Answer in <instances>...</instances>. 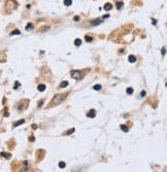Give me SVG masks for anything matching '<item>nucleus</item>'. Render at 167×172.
<instances>
[{"mask_svg":"<svg viewBox=\"0 0 167 172\" xmlns=\"http://www.w3.org/2000/svg\"><path fill=\"white\" fill-rule=\"evenodd\" d=\"M65 99V95H62V94H58V95L55 96L53 99H52L51 103H50V107L54 105H59L63 102V100Z\"/></svg>","mask_w":167,"mask_h":172,"instance_id":"obj_1","label":"nucleus"},{"mask_svg":"<svg viewBox=\"0 0 167 172\" xmlns=\"http://www.w3.org/2000/svg\"><path fill=\"white\" fill-rule=\"evenodd\" d=\"M70 75L74 80H82V77H84V73L82 71H80V70H72Z\"/></svg>","mask_w":167,"mask_h":172,"instance_id":"obj_2","label":"nucleus"},{"mask_svg":"<svg viewBox=\"0 0 167 172\" xmlns=\"http://www.w3.org/2000/svg\"><path fill=\"white\" fill-rule=\"evenodd\" d=\"M87 116H89V118H94L96 116V111L94 110V109H91V110L87 113Z\"/></svg>","mask_w":167,"mask_h":172,"instance_id":"obj_3","label":"nucleus"},{"mask_svg":"<svg viewBox=\"0 0 167 172\" xmlns=\"http://www.w3.org/2000/svg\"><path fill=\"white\" fill-rule=\"evenodd\" d=\"M128 61L129 63H135L136 62V57L134 56V55H130L128 58Z\"/></svg>","mask_w":167,"mask_h":172,"instance_id":"obj_4","label":"nucleus"},{"mask_svg":"<svg viewBox=\"0 0 167 172\" xmlns=\"http://www.w3.org/2000/svg\"><path fill=\"white\" fill-rule=\"evenodd\" d=\"M103 8H104V10H106V11H109V10L113 8V5H111V3H105L104 6H103Z\"/></svg>","mask_w":167,"mask_h":172,"instance_id":"obj_5","label":"nucleus"},{"mask_svg":"<svg viewBox=\"0 0 167 172\" xmlns=\"http://www.w3.org/2000/svg\"><path fill=\"white\" fill-rule=\"evenodd\" d=\"M101 23H102V21H101L100 19H97V20H94V21H92V22H91L92 26H97V25H99V24H101Z\"/></svg>","mask_w":167,"mask_h":172,"instance_id":"obj_6","label":"nucleus"},{"mask_svg":"<svg viewBox=\"0 0 167 172\" xmlns=\"http://www.w3.org/2000/svg\"><path fill=\"white\" fill-rule=\"evenodd\" d=\"M46 86L44 85H42V84H41V85H38V87H37V89H38V91L39 92H44V90H46Z\"/></svg>","mask_w":167,"mask_h":172,"instance_id":"obj_7","label":"nucleus"},{"mask_svg":"<svg viewBox=\"0 0 167 172\" xmlns=\"http://www.w3.org/2000/svg\"><path fill=\"white\" fill-rule=\"evenodd\" d=\"M80 44H82V40H80V38H76L74 40V46H80Z\"/></svg>","mask_w":167,"mask_h":172,"instance_id":"obj_8","label":"nucleus"},{"mask_svg":"<svg viewBox=\"0 0 167 172\" xmlns=\"http://www.w3.org/2000/svg\"><path fill=\"white\" fill-rule=\"evenodd\" d=\"M121 129H122V131H124V132H128L129 131V128L128 127L126 126V125H121Z\"/></svg>","mask_w":167,"mask_h":172,"instance_id":"obj_9","label":"nucleus"},{"mask_svg":"<svg viewBox=\"0 0 167 172\" xmlns=\"http://www.w3.org/2000/svg\"><path fill=\"white\" fill-rule=\"evenodd\" d=\"M68 86V82H61V85H60V89H63V88H66Z\"/></svg>","mask_w":167,"mask_h":172,"instance_id":"obj_10","label":"nucleus"},{"mask_svg":"<svg viewBox=\"0 0 167 172\" xmlns=\"http://www.w3.org/2000/svg\"><path fill=\"white\" fill-rule=\"evenodd\" d=\"M24 123H25V121H24V120H21V121H19V122H17V123H15L13 127H18V126H20V125H22V124H24Z\"/></svg>","mask_w":167,"mask_h":172,"instance_id":"obj_11","label":"nucleus"},{"mask_svg":"<svg viewBox=\"0 0 167 172\" xmlns=\"http://www.w3.org/2000/svg\"><path fill=\"white\" fill-rule=\"evenodd\" d=\"M64 4L66 6H70V5H72V0H64Z\"/></svg>","mask_w":167,"mask_h":172,"instance_id":"obj_12","label":"nucleus"},{"mask_svg":"<svg viewBox=\"0 0 167 172\" xmlns=\"http://www.w3.org/2000/svg\"><path fill=\"white\" fill-rule=\"evenodd\" d=\"M101 85H95L94 87H93V90H95V91H100L101 90Z\"/></svg>","mask_w":167,"mask_h":172,"instance_id":"obj_13","label":"nucleus"},{"mask_svg":"<svg viewBox=\"0 0 167 172\" xmlns=\"http://www.w3.org/2000/svg\"><path fill=\"white\" fill-rule=\"evenodd\" d=\"M21 34V32L19 30H15V31H13V32H10V35L13 36V35H20Z\"/></svg>","mask_w":167,"mask_h":172,"instance_id":"obj_14","label":"nucleus"},{"mask_svg":"<svg viewBox=\"0 0 167 172\" xmlns=\"http://www.w3.org/2000/svg\"><path fill=\"white\" fill-rule=\"evenodd\" d=\"M31 29H33V25L31 23H29V24H27V26H26V30H31Z\"/></svg>","mask_w":167,"mask_h":172,"instance_id":"obj_15","label":"nucleus"},{"mask_svg":"<svg viewBox=\"0 0 167 172\" xmlns=\"http://www.w3.org/2000/svg\"><path fill=\"white\" fill-rule=\"evenodd\" d=\"M117 8L118 9H121L122 7H123V5H124V3L123 2H117Z\"/></svg>","mask_w":167,"mask_h":172,"instance_id":"obj_16","label":"nucleus"},{"mask_svg":"<svg viewBox=\"0 0 167 172\" xmlns=\"http://www.w3.org/2000/svg\"><path fill=\"white\" fill-rule=\"evenodd\" d=\"M1 156H2V157H5L6 159H9V158L11 157L10 155H7V153H1Z\"/></svg>","mask_w":167,"mask_h":172,"instance_id":"obj_17","label":"nucleus"},{"mask_svg":"<svg viewBox=\"0 0 167 172\" xmlns=\"http://www.w3.org/2000/svg\"><path fill=\"white\" fill-rule=\"evenodd\" d=\"M66 167V164H65V162H60L59 163V168H61V169H63V168Z\"/></svg>","mask_w":167,"mask_h":172,"instance_id":"obj_18","label":"nucleus"},{"mask_svg":"<svg viewBox=\"0 0 167 172\" xmlns=\"http://www.w3.org/2000/svg\"><path fill=\"white\" fill-rule=\"evenodd\" d=\"M85 39H86V41H87V42H91V41H93L92 37H91V36H88V35L85 37Z\"/></svg>","mask_w":167,"mask_h":172,"instance_id":"obj_19","label":"nucleus"},{"mask_svg":"<svg viewBox=\"0 0 167 172\" xmlns=\"http://www.w3.org/2000/svg\"><path fill=\"white\" fill-rule=\"evenodd\" d=\"M126 92L127 94H130V95H131V94H133V89H132V88H128L126 90Z\"/></svg>","mask_w":167,"mask_h":172,"instance_id":"obj_20","label":"nucleus"},{"mask_svg":"<svg viewBox=\"0 0 167 172\" xmlns=\"http://www.w3.org/2000/svg\"><path fill=\"white\" fill-rule=\"evenodd\" d=\"M75 130H74V128H72V129H70V130H68V131L66 132V135H69V134H72L73 132H74Z\"/></svg>","mask_w":167,"mask_h":172,"instance_id":"obj_21","label":"nucleus"},{"mask_svg":"<svg viewBox=\"0 0 167 172\" xmlns=\"http://www.w3.org/2000/svg\"><path fill=\"white\" fill-rule=\"evenodd\" d=\"M161 54L163 55V56H165V54H166V50H165V48H163L162 51H161Z\"/></svg>","mask_w":167,"mask_h":172,"instance_id":"obj_22","label":"nucleus"},{"mask_svg":"<svg viewBox=\"0 0 167 172\" xmlns=\"http://www.w3.org/2000/svg\"><path fill=\"white\" fill-rule=\"evenodd\" d=\"M146 94H147V93H146V91H142V92L140 93V97H144V96H146Z\"/></svg>","mask_w":167,"mask_h":172,"instance_id":"obj_23","label":"nucleus"},{"mask_svg":"<svg viewBox=\"0 0 167 172\" xmlns=\"http://www.w3.org/2000/svg\"><path fill=\"white\" fill-rule=\"evenodd\" d=\"M42 104H44V100H40V101H39L38 107H41V106H42Z\"/></svg>","mask_w":167,"mask_h":172,"instance_id":"obj_24","label":"nucleus"},{"mask_svg":"<svg viewBox=\"0 0 167 172\" xmlns=\"http://www.w3.org/2000/svg\"><path fill=\"white\" fill-rule=\"evenodd\" d=\"M18 86H19V82H15V88H13V89H18Z\"/></svg>","mask_w":167,"mask_h":172,"instance_id":"obj_25","label":"nucleus"},{"mask_svg":"<svg viewBox=\"0 0 167 172\" xmlns=\"http://www.w3.org/2000/svg\"><path fill=\"white\" fill-rule=\"evenodd\" d=\"M152 24H153V25H156V24H157V21H156V20H153Z\"/></svg>","mask_w":167,"mask_h":172,"instance_id":"obj_26","label":"nucleus"},{"mask_svg":"<svg viewBox=\"0 0 167 172\" xmlns=\"http://www.w3.org/2000/svg\"><path fill=\"white\" fill-rule=\"evenodd\" d=\"M78 20H80V17H77V15L74 17V21H78Z\"/></svg>","mask_w":167,"mask_h":172,"instance_id":"obj_27","label":"nucleus"},{"mask_svg":"<svg viewBox=\"0 0 167 172\" xmlns=\"http://www.w3.org/2000/svg\"><path fill=\"white\" fill-rule=\"evenodd\" d=\"M30 140H31V141H34V138H33V136H31Z\"/></svg>","mask_w":167,"mask_h":172,"instance_id":"obj_28","label":"nucleus"}]
</instances>
